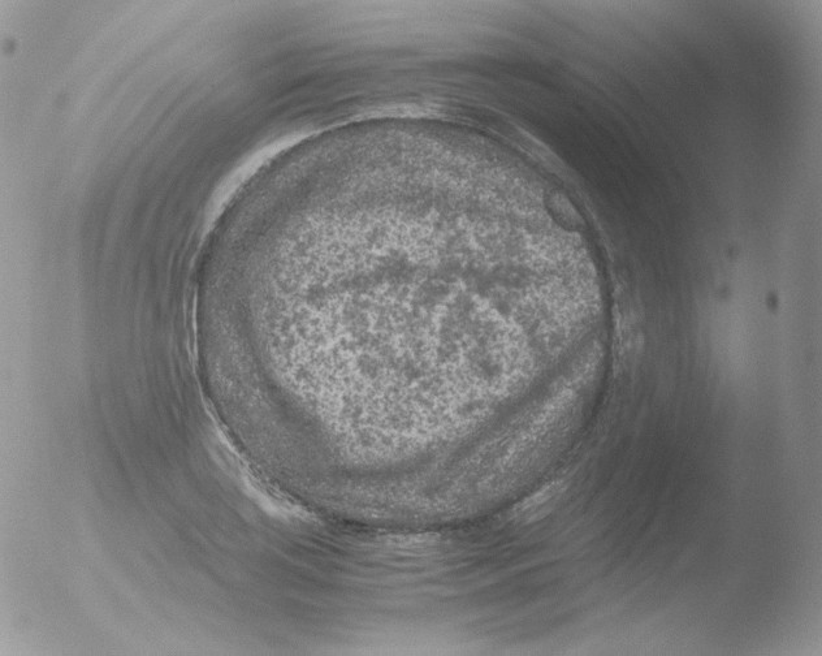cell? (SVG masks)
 <instances>
[{"label":"cell","mask_w":822,"mask_h":656,"mask_svg":"<svg viewBox=\"0 0 822 656\" xmlns=\"http://www.w3.org/2000/svg\"><path fill=\"white\" fill-rule=\"evenodd\" d=\"M566 491L564 482H553L551 485L543 487L536 494L529 496L523 502L517 504L512 512V517L518 524H532L544 519L552 512L555 504Z\"/></svg>","instance_id":"6da1fadb"}]
</instances>
